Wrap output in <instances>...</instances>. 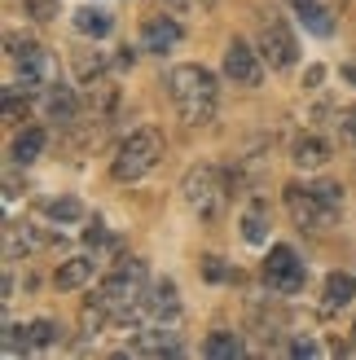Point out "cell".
Here are the masks:
<instances>
[{
  "mask_svg": "<svg viewBox=\"0 0 356 360\" xmlns=\"http://www.w3.org/2000/svg\"><path fill=\"white\" fill-rule=\"evenodd\" d=\"M44 215L53 224H80L84 220V207L75 202V198H53V202H44Z\"/></svg>",
  "mask_w": 356,
  "mask_h": 360,
  "instance_id": "ffe728a7",
  "label": "cell"
},
{
  "mask_svg": "<svg viewBox=\"0 0 356 360\" xmlns=\"http://www.w3.org/2000/svg\"><path fill=\"white\" fill-rule=\"evenodd\" d=\"M295 35H291V27L281 22V18H264L260 22V58L269 62L273 70H286V66H295Z\"/></svg>",
  "mask_w": 356,
  "mask_h": 360,
  "instance_id": "5b68a950",
  "label": "cell"
},
{
  "mask_svg": "<svg viewBox=\"0 0 356 360\" xmlns=\"http://www.w3.org/2000/svg\"><path fill=\"white\" fill-rule=\"evenodd\" d=\"M9 49H13L18 84H23V88H49V53L40 44H31V40H23V44L9 40Z\"/></svg>",
  "mask_w": 356,
  "mask_h": 360,
  "instance_id": "ba28073f",
  "label": "cell"
},
{
  "mask_svg": "<svg viewBox=\"0 0 356 360\" xmlns=\"http://www.w3.org/2000/svg\"><path fill=\"white\" fill-rule=\"evenodd\" d=\"M88 281H93V259H84V255L58 264V273H53V285H58V290H80Z\"/></svg>",
  "mask_w": 356,
  "mask_h": 360,
  "instance_id": "4fadbf2b",
  "label": "cell"
},
{
  "mask_svg": "<svg viewBox=\"0 0 356 360\" xmlns=\"http://www.w3.org/2000/svg\"><path fill=\"white\" fill-rule=\"evenodd\" d=\"M158 158H163V136H158V128H136L119 146L110 172H115V180H141L146 172H154Z\"/></svg>",
  "mask_w": 356,
  "mask_h": 360,
  "instance_id": "7a4b0ae2",
  "label": "cell"
},
{
  "mask_svg": "<svg viewBox=\"0 0 356 360\" xmlns=\"http://www.w3.org/2000/svg\"><path fill=\"white\" fill-rule=\"evenodd\" d=\"M27 13L35 18V22H49V18H58V0H23Z\"/></svg>",
  "mask_w": 356,
  "mask_h": 360,
  "instance_id": "d4e9b609",
  "label": "cell"
},
{
  "mask_svg": "<svg viewBox=\"0 0 356 360\" xmlns=\"http://www.w3.org/2000/svg\"><path fill=\"white\" fill-rule=\"evenodd\" d=\"M322 299H326V312H334V308H348V303L356 299V277H348V273H330V277H326V290H322Z\"/></svg>",
  "mask_w": 356,
  "mask_h": 360,
  "instance_id": "9a60e30c",
  "label": "cell"
},
{
  "mask_svg": "<svg viewBox=\"0 0 356 360\" xmlns=\"http://www.w3.org/2000/svg\"><path fill=\"white\" fill-rule=\"evenodd\" d=\"M224 79L234 88H255L264 79V62H260V53L246 40H229V49H224Z\"/></svg>",
  "mask_w": 356,
  "mask_h": 360,
  "instance_id": "52a82bcc",
  "label": "cell"
},
{
  "mask_svg": "<svg viewBox=\"0 0 356 360\" xmlns=\"http://www.w3.org/2000/svg\"><path fill=\"white\" fill-rule=\"evenodd\" d=\"M352 347H356V326H352Z\"/></svg>",
  "mask_w": 356,
  "mask_h": 360,
  "instance_id": "f546056e",
  "label": "cell"
},
{
  "mask_svg": "<svg viewBox=\"0 0 356 360\" xmlns=\"http://www.w3.org/2000/svg\"><path fill=\"white\" fill-rule=\"evenodd\" d=\"M339 132H343L348 141H356V105H348V110L339 115Z\"/></svg>",
  "mask_w": 356,
  "mask_h": 360,
  "instance_id": "484cf974",
  "label": "cell"
},
{
  "mask_svg": "<svg viewBox=\"0 0 356 360\" xmlns=\"http://www.w3.org/2000/svg\"><path fill=\"white\" fill-rule=\"evenodd\" d=\"M40 105H44V115H49L53 123H70V119H75V93H70V88H62V84H49Z\"/></svg>",
  "mask_w": 356,
  "mask_h": 360,
  "instance_id": "7c38bea8",
  "label": "cell"
},
{
  "mask_svg": "<svg viewBox=\"0 0 356 360\" xmlns=\"http://www.w3.org/2000/svg\"><path fill=\"white\" fill-rule=\"evenodd\" d=\"M44 146H49V136H44V128H27V132H18L13 136V163L18 167H27V163H35V158L44 154Z\"/></svg>",
  "mask_w": 356,
  "mask_h": 360,
  "instance_id": "5bb4252c",
  "label": "cell"
},
{
  "mask_svg": "<svg viewBox=\"0 0 356 360\" xmlns=\"http://www.w3.org/2000/svg\"><path fill=\"white\" fill-rule=\"evenodd\" d=\"M286 211L299 229H326L334 220V211L322 202V193L312 185H286Z\"/></svg>",
  "mask_w": 356,
  "mask_h": 360,
  "instance_id": "8992f818",
  "label": "cell"
},
{
  "mask_svg": "<svg viewBox=\"0 0 356 360\" xmlns=\"http://www.w3.org/2000/svg\"><path fill=\"white\" fill-rule=\"evenodd\" d=\"M176 40H181L176 18H150L146 31H141V49L146 53H167V49H176Z\"/></svg>",
  "mask_w": 356,
  "mask_h": 360,
  "instance_id": "30bf717a",
  "label": "cell"
},
{
  "mask_svg": "<svg viewBox=\"0 0 356 360\" xmlns=\"http://www.w3.org/2000/svg\"><path fill=\"white\" fill-rule=\"evenodd\" d=\"M203 352H207L211 360H234V356H242V338L229 334V330H216V334H207Z\"/></svg>",
  "mask_w": 356,
  "mask_h": 360,
  "instance_id": "ac0fdd59",
  "label": "cell"
},
{
  "mask_svg": "<svg viewBox=\"0 0 356 360\" xmlns=\"http://www.w3.org/2000/svg\"><path fill=\"white\" fill-rule=\"evenodd\" d=\"M146 312H150L154 326H176V321H181V295H176L172 281H158L146 295Z\"/></svg>",
  "mask_w": 356,
  "mask_h": 360,
  "instance_id": "9c48e42d",
  "label": "cell"
},
{
  "mask_svg": "<svg viewBox=\"0 0 356 360\" xmlns=\"http://www.w3.org/2000/svg\"><path fill=\"white\" fill-rule=\"evenodd\" d=\"M207 277H211V281H220V277H224V268H220V259H207Z\"/></svg>",
  "mask_w": 356,
  "mask_h": 360,
  "instance_id": "83f0119b",
  "label": "cell"
},
{
  "mask_svg": "<svg viewBox=\"0 0 356 360\" xmlns=\"http://www.w3.org/2000/svg\"><path fill=\"white\" fill-rule=\"evenodd\" d=\"M291 356H299V360H304V356H317V343H312V338H295V343H291Z\"/></svg>",
  "mask_w": 356,
  "mask_h": 360,
  "instance_id": "4316f807",
  "label": "cell"
},
{
  "mask_svg": "<svg viewBox=\"0 0 356 360\" xmlns=\"http://www.w3.org/2000/svg\"><path fill=\"white\" fill-rule=\"evenodd\" d=\"M291 163L295 167H308V172H317V167H326L330 163V146L322 136H312V132H304L295 141V150H291Z\"/></svg>",
  "mask_w": 356,
  "mask_h": 360,
  "instance_id": "8fae6325",
  "label": "cell"
},
{
  "mask_svg": "<svg viewBox=\"0 0 356 360\" xmlns=\"http://www.w3.org/2000/svg\"><path fill=\"white\" fill-rule=\"evenodd\" d=\"M242 238L251 242V246H260L264 238H269V207H264V202L246 207V215H242Z\"/></svg>",
  "mask_w": 356,
  "mask_h": 360,
  "instance_id": "2e32d148",
  "label": "cell"
},
{
  "mask_svg": "<svg viewBox=\"0 0 356 360\" xmlns=\"http://www.w3.org/2000/svg\"><path fill=\"white\" fill-rule=\"evenodd\" d=\"M27 334H31V347H53V343H62V326H58V321H49V316L31 321Z\"/></svg>",
  "mask_w": 356,
  "mask_h": 360,
  "instance_id": "44dd1931",
  "label": "cell"
},
{
  "mask_svg": "<svg viewBox=\"0 0 356 360\" xmlns=\"http://www.w3.org/2000/svg\"><path fill=\"white\" fill-rule=\"evenodd\" d=\"M75 31L101 40V35H110V13H101V9H75Z\"/></svg>",
  "mask_w": 356,
  "mask_h": 360,
  "instance_id": "d6986e66",
  "label": "cell"
},
{
  "mask_svg": "<svg viewBox=\"0 0 356 360\" xmlns=\"http://www.w3.org/2000/svg\"><path fill=\"white\" fill-rule=\"evenodd\" d=\"M317 193H322V202L339 215V207H343V185H334V180H322V185H312Z\"/></svg>",
  "mask_w": 356,
  "mask_h": 360,
  "instance_id": "cb8c5ba5",
  "label": "cell"
},
{
  "mask_svg": "<svg viewBox=\"0 0 356 360\" xmlns=\"http://www.w3.org/2000/svg\"><path fill=\"white\" fill-rule=\"evenodd\" d=\"M0 115H5V123H23V115H27V97H18V88H5Z\"/></svg>",
  "mask_w": 356,
  "mask_h": 360,
  "instance_id": "7402d4cb",
  "label": "cell"
},
{
  "mask_svg": "<svg viewBox=\"0 0 356 360\" xmlns=\"http://www.w3.org/2000/svg\"><path fill=\"white\" fill-rule=\"evenodd\" d=\"M167 93L176 101V110L189 128H203L216 115V101H220V88H216V75L207 66H176L167 75Z\"/></svg>",
  "mask_w": 356,
  "mask_h": 360,
  "instance_id": "6da1fadb",
  "label": "cell"
},
{
  "mask_svg": "<svg viewBox=\"0 0 356 360\" xmlns=\"http://www.w3.org/2000/svg\"><path fill=\"white\" fill-rule=\"evenodd\" d=\"M75 70H80V79L88 84V79L106 75V58H101V53H93V58H88V53H80V58H75Z\"/></svg>",
  "mask_w": 356,
  "mask_h": 360,
  "instance_id": "603a6c76",
  "label": "cell"
},
{
  "mask_svg": "<svg viewBox=\"0 0 356 360\" xmlns=\"http://www.w3.org/2000/svg\"><path fill=\"white\" fill-rule=\"evenodd\" d=\"M84 238H88V242H101V238H106V233H101V220H93V229H84Z\"/></svg>",
  "mask_w": 356,
  "mask_h": 360,
  "instance_id": "f1b7e54d",
  "label": "cell"
},
{
  "mask_svg": "<svg viewBox=\"0 0 356 360\" xmlns=\"http://www.w3.org/2000/svg\"><path fill=\"white\" fill-rule=\"evenodd\" d=\"M264 281H269L277 295H295V290H304L308 268L295 259V250H291V246H273V250H269V259H264Z\"/></svg>",
  "mask_w": 356,
  "mask_h": 360,
  "instance_id": "277c9868",
  "label": "cell"
},
{
  "mask_svg": "<svg viewBox=\"0 0 356 360\" xmlns=\"http://www.w3.org/2000/svg\"><path fill=\"white\" fill-rule=\"evenodd\" d=\"M291 5H295V13H299V18H304V27H308L312 35H330V31H334L330 13L317 5V0H291Z\"/></svg>",
  "mask_w": 356,
  "mask_h": 360,
  "instance_id": "e0dca14e",
  "label": "cell"
},
{
  "mask_svg": "<svg viewBox=\"0 0 356 360\" xmlns=\"http://www.w3.org/2000/svg\"><path fill=\"white\" fill-rule=\"evenodd\" d=\"M181 198H185V207L193 215H203V220H211L220 207H224V172L220 167H211V163H198V167H189L185 180H181Z\"/></svg>",
  "mask_w": 356,
  "mask_h": 360,
  "instance_id": "3957f363",
  "label": "cell"
}]
</instances>
